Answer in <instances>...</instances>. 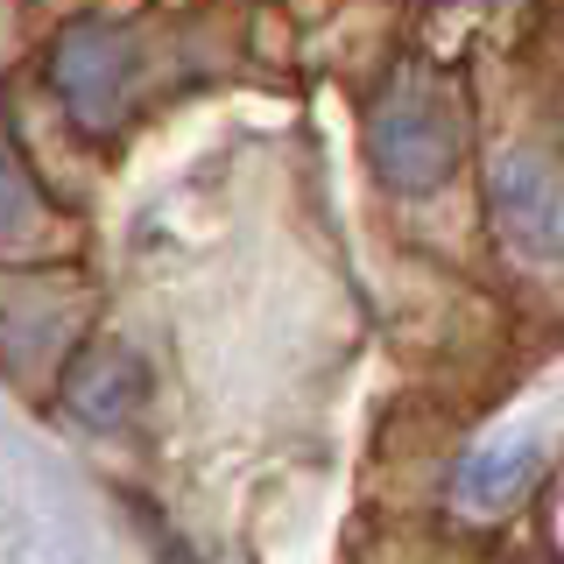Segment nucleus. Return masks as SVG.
I'll return each mask as SVG.
<instances>
[{
  "mask_svg": "<svg viewBox=\"0 0 564 564\" xmlns=\"http://www.w3.org/2000/svg\"><path fill=\"white\" fill-rule=\"evenodd\" d=\"M466 134H473L466 93H458L445 70L416 64L375 99L367 163H375V176L395 191V198H431L437 184H452L458 155H466Z\"/></svg>",
  "mask_w": 564,
  "mask_h": 564,
  "instance_id": "f257e3e1",
  "label": "nucleus"
},
{
  "mask_svg": "<svg viewBox=\"0 0 564 564\" xmlns=\"http://www.w3.org/2000/svg\"><path fill=\"white\" fill-rule=\"evenodd\" d=\"M487 205L508 247L529 261H564V155L557 149H508L487 176Z\"/></svg>",
  "mask_w": 564,
  "mask_h": 564,
  "instance_id": "f03ea898",
  "label": "nucleus"
},
{
  "mask_svg": "<svg viewBox=\"0 0 564 564\" xmlns=\"http://www.w3.org/2000/svg\"><path fill=\"white\" fill-rule=\"evenodd\" d=\"M50 85H57V99L70 106V120H85V128L106 134L128 113V85H134L128 35L106 29V22H70L57 35V50H50Z\"/></svg>",
  "mask_w": 564,
  "mask_h": 564,
  "instance_id": "7ed1b4c3",
  "label": "nucleus"
},
{
  "mask_svg": "<svg viewBox=\"0 0 564 564\" xmlns=\"http://www.w3.org/2000/svg\"><path fill=\"white\" fill-rule=\"evenodd\" d=\"M64 402L85 423H120V416H134L141 402H149V367H141L134 346L93 339V346L70 352V367H64Z\"/></svg>",
  "mask_w": 564,
  "mask_h": 564,
  "instance_id": "20e7f679",
  "label": "nucleus"
},
{
  "mask_svg": "<svg viewBox=\"0 0 564 564\" xmlns=\"http://www.w3.org/2000/svg\"><path fill=\"white\" fill-rule=\"evenodd\" d=\"M43 191H35V176H29V163L14 155V141L0 134V240H22V234H35L43 226Z\"/></svg>",
  "mask_w": 564,
  "mask_h": 564,
  "instance_id": "39448f33",
  "label": "nucleus"
},
{
  "mask_svg": "<svg viewBox=\"0 0 564 564\" xmlns=\"http://www.w3.org/2000/svg\"><path fill=\"white\" fill-rule=\"evenodd\" d=\"M529 473H536V445H508V452H473L466 458V494L480 508H494V501H508Z\"/></svg>",
  "mask_w": 564,
  "mask_h": 564,
  "instance_id": "423d86ee",
  "label": "nucleus"
}]
</instances>
